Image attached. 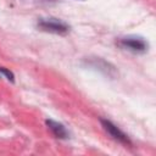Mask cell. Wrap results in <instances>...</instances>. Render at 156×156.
Returning <instances> with one entry per match:
<instances>
[{
	"label": "cell",
	"instance_id": "cell-1",
	"mask_svg": "<svg viewBox=\"0 0 156 156\" xmlns=\"http://www.w3.org/2000/svg\"><path fill=\"white\" fill-rule=\"evenodd\" d=\"M37 26L39 29L49 33H55V34H66L69 30V26L54 17H46V18H39L37 22Z\"/></svg>",
	"mask_w": 156,
	"mask_h": 156
},
{
	"label": "cell",
	"instance_id": "cell-2",
	"mask_svg": "<svg viewBox=\"0 0 156 156\" xmlns=\"http://www.w3.org/2000/svg\"><path fill=\"white\" fill-rule=\"evenodd\" d=\"M119 46H122L126 50L133 51V52H145L147 50V43L145 39L135 35L124 37L118 40Z\"/></svg>",
	"mask_w": 156,
	"mask_h": 156
},
{
	"label": "cell",
	"instance_id": "cell-3",
	"mask_svg": "<svg viewBox=\"0 0 156 156\" xmlns=\"http://www.w3.org/2000/svg\"><path fill=\"white\" fill-rule=\"evenodd\" d=\"M100 122H101L104 129H105V130H106V132H107L115 140H117V141H119V143H122V144H126V145H132V141L129 140L128 135L124 134V133H123L117 126H115L111 121L101 118Z\"/></svg>",
	"mask_w": 156,
	"mask_h": 156
},
{
	"label": "cell",
	"instance_id": "cell-4",
	"mask_svg": "<svg viewBox=\"0 0 156 156\" xmlns=\"http://www.w3.org/2000/svg\"><path fill=\"white\" fill-rule=\"evenodd\" d=\"M89 66L104 72L105 74H107L110 77H113L115 73H116V69H115L113 66H111L108 62H106V61H104L102 58H99V57L98 58H93L91 61H89Z\"/></svg>",
	"mask_w": 156,
	"mask_h": 156
},
{
	"label": "cell",
	"instance_id": "cell-5",
	"mask_svg": "<svg viewBox=\"0 0 156 156\" xmlns=\"http://www.w3.org/2000/svg\"><path fill=\"white\" fill-rule=\"evenodd\" d=\"M45 123L56 138H60V139H67L68 138V132L63 124H61L56 121H52V119H46Z\"/></svg>",
	"mask_w": 156,
	"mask_h": 156
},
{
	"label": "cell",
	"instance_id": "cell-6",
	"mask_svg": "<svg viewBox=\"0 0 156 156\" xmlns=\"http://www.w3.org/2000/svg\"><path fill=\"white\" fill-rule=\"evenodd\" d=\"M0 74H4L6 78H7V80H11V82H13L15 79V76H13V73L10 71V69H7V68H4V67H0Z\"/></svg>",
	"mask_w": 156,
	"mask_h": 156
}]
</instances>
